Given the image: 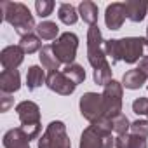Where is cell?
<instances>
[{"label":"cell","instance_id":"9a60e30c","mask_svg":"<svg viewBox=\"0 0 148 148\" xmlns=\"http://www.w3.org/2000/svg\"><path fill=\"white\" fill-rule=\"evenodd\" d=\"M125 5V16L127 19H131L132 23H139L145 19L146 12H148V2H139V0H127L124 2Z\"/></svg>","mask_w":148,"mask_h":148},{"label":"cell","instance_id":"277c9868","mask_svg":"<svg viewBox=\"0 0 148 148\" xmlns=\"http://www.w3.org/2000/svg\"><path fill=\"white\" fill-rule=\"evenodd\" d=\"M16 112H18V117L21 120V129L25 131V134L32 139H37L38 134H40V108L37 103L33 101H21L18 106H16Z\"/></svg>","mask_w":148,"mask_h":148},{"label":"cell","instance_id":"1f68e13d","mask_svg":"<svg viewBox=\"0 0 148 148\" xmlns=\"http://www.w3.org/2000/svg\"><path fill=\"white\" fill-rule=\"evenodd\" d=\"M146 37H148V26H146Z\"/></svg>","mask_w":148,"mask_h":148},{"label":"cell","instance_id":"6da1fadb","mask_svg":"<svg viewBox=\"0 0 148 148\" xmlns=\"http://www.w3.org/2000/svg\"><path fill=\"white\" fill-rule=\"evenodd\" d=\"M106 58L112 59V64L125 61L129 64L139 61L143 54H148V38L143 37H125L119 40H105Z\"/></svg>","mask_w":148,"mask_h":148},{"label":"cell","instance_id":"4316f807","mask_svg":"<svg viewBox=\"0 0 148 148\" xmlns=\"http://www.w3.org/2000/svg\"><path fill=\"white\" fill-rule=\"evenodd\" d=\"M131 134L141 136V138H148V120H136L131 124Z\"/></svg>","mask_w":148,"mask_h":148},{"label":"cell","instance_id":"7402d4cb","mask_svg":"<svg viewBox=\"0 0 148 148\" xmlns=\"http://www.w3.org/2000/svg\"><path fill=\"white\" fill-rule=\"evenodd\" d=\"M58 18L64 25H75L77 19H79V12L71 4H61L59 11H58Z\"/></svg>","mask_w":148,"mask_h":148},{"label":"cell","instance_id":"8992f818","mask_svg":"<svg viewBox=\"0 0 148 148\" xmlns=\"http://www.w3.org/2000/svg\"><path fill=\"white\" fill-rule=\"evenodd\" d=\"M87 59L94 70L108 63L106 52H105V40H103L101 30L98 28V25L91 26L87 32Z\"/></svg>","mask_w":148,"mask_h":148},{"label":"cell","instance_id":"9c48e42d","mask_svg":"<svg viewBox=\"0 0 148 148\" xmlns=\"http://www.w3.org/2000/svg\"><path fill=\"white\" fill-rule=\"evenodd\" d=\"M80 113L86 120L91 124L101 120L105 117V106H103V96L96 92H86L80 98Z\"/></svg>","mask_w":148,"mask_h":148},{"label":"cell","instance_id":"ffe728a7","mask_svg":"<svg viewBox=\"0 0 148 148\" xmlns=\"http://www.w3.org/2000/svg\"><path fill=\"white\" fill-rule=\"evenodd\" d=\"M63 73L64 75L75 84V86H79V84H82L84 80H86V70L80 66V64H77V63H71V64H66L64 68H63Z\"/></svg>","mask_w":148,"mask_h":148},{"label":"cell","instance_id":"e0dca14e","mask_svg":"<svg viewBox=\"0 0 148 148\" xmlns=\"http://www.w3.org/2000/svg\"><path fill=\"white\" fill-rule=\"evenodd\" d=\"M40 61H42V66L47 68L49 71H58L59 66H61V61L58 59V56L54 54V49L52 45H44L40 49Z\"/></svg>","mask_w":148,"mask_h":148},{"label":"cell","instance_id":"603a6c76","mask_svg":"<svg viewBox=\"0 0 148 148\" xmlns=\"http://www.w3.org/2000/svg\"><path fill=\"white\" fill-rule=\"evenodd\" d=\"M19 47L25 51V54H33V52H37V51L42 49L40 37H37V35H33V33H30V35H26V37H21Z\"/></svg>","mask_w":148,"mask_h":148},{"label":"cell","instance_id":"d4e9b609","mask_svg":"<svg viewBox=\"0 0 148 148\" xmlns=\"http://www.w3.org/2000/svg\"><path fill=\"white\" fill-rule=\"evenodd\" d=\"M112 125H113V131L117 132V136L127 134V131L131 129V122H129V119H127L124 113H120V115H117L115 119H112Z\"/></svg>","mask_w":148,"mask_h":148},{"label":"cell","instance_id":"5bb4252c","mask_svg":"<svg viewBox=\"0 0 148 148\" xmlns=\"http://www.w3.org/2000/svg\"><path fill=\"white\" fill-rule=\"evenodd\" d=\"M4 148H30V138L21 127L11 129L4 134Z\"/></svg>","mask_w":148,"mask_h":148},{"label":"cell","instance_id":"8fae6325","mask_svg":"<svg viewBox=\"0 0 148 148\" xmlns=\"http://www.w3.org/2000/svg\"><path fill=\"white\" fill-rule=\"evenodd\" d=\"M25 59V51L19 45H7L0 52V63L4 70H16Z\"/></svg>","mask_w":148,"mask_h":148},{"label":"cell","instance_id":"83f0119b","mask_svg":"<svg viewBox=\"0 0 148 148\" xmlns=\"http://www.w3.org/2000/svg\"><path fill=\"white\" fill-rule=\"evenodd\" d=\"M132 112L136 115H146L148 117V98H138L132 101Z\"/></svg>","mask_w":148,"mask_h":148},{"label":"cell","instance_id":"4fadbf2b","mask_svg":"<svg viewBox=\"0 0 148 148\" xmlns=\"http://www.w3.org/2000/svg\"><path fill=\"white\" fill-rule=\"evenodd\" d=\"M21 87V77L18 70H4L0 73V91L12 94Z\"/></svg>","mask_w":148,"mask_h":148},{"label":"cell","instance_id":"2e32d148","mask_svg":"<svg viewBox=\"0 0 148 148\" xmlns=\"http://www.w3.org/2000/svg\"><path fill=\"white\" fill-rule=\"evenodd\" d=\"M146 79L148 77L141 70H138V68L129 70V71L124 73V77H122V87H125V89H139L146 82Z\"/></svg>","mask_w":148,"mask_h":148},{"label":"cell","instance_id":"484cf974","mask_svg":"<svg viewBox=\"0 0 148 148\" xmlns=\"http://www.w3.org/2000/svg\"><path fill=\"white\" fill-rule=\"evenodd\" d=\"M35 9H37V14L40 18H47V16L52 14L54 2H52V0H37V2H35Z\"/></svg>","mask_w":148,"mask_h":148},{"label":"cell","instance_id":"3957f363","mask_svg":"<svg viewBox=\"0 0 148 148\" xmlns=\"http://www.w3.org/2000/svg\"><path fill=\"white\" fill-rule=\"evenodd\" d=\"M112 120L103 117L101 120L91 124L84 129L80 136V148H112L115 146V138L112 136Z\"/></svg>","mask_w":148,"mask_h":148},{"label":"cell","instance_id":"7a4b0ae2","mask_svg":"<svg viewBox=\"0 0 148 148\" xmlns=\"http://www.w3.org/2000/svg\"><path fill=\"white\" fill-rule=\"evenodd\" d=\"M0 9H2L4 19L11 26H14V30H16L18 35L26 37L33 30H37L35 19H33L30 9L25 4H21V2H2Z\"/></svg>","mask_w":148,"mask_h":148},{"label":"cell","instance_id":"ac0fdd59","mask_svg":"<svg viewBox=\"0 0 148 148\" xmlns=\"http://www.w3.org/2000/svg\"><path fill=\"white\" fill-rule=\"evenodd\" d=\"M45 82H47V77H45V73H44V70H42L40 66L33 64V66L28 68V73H26V86H28L30 91L38 89V87H40L42 84H45Z\"/></svg>","mask_w":148,"mask_h":148},{"label":"cell","instance_id":"d6986e66","mask_svg":"<svg viewBox=\"0 0 148 148\" xmlns=\"http://www.w3.org/2000/svg\"><path fill=\"white\" fill-rule=\"evenodd\" d=\"M79 16L84 19V23L94 26L98 23V5L91 0H84L79 5Z\"/></svg>","mask_w":148,"mask_h":148},{"label":"cell","instance_id":"7c38bea8","mask_svg":"<svg viewBox=\"0 0 148 148\" xmlns=\"http://www.w3.org/2000/svg\"><path fill=\"white\" fill-rule=\"evenodd\" d=\"M125 5L122 2H115V4H110L106 7V12H105V23L110 30H120L124 21H125Z\"/></svg>","mask_w":148,"mask_h":148},{"label":"cell","instance_id":"cb8c5ba5","mask_svg":"<svg viewBox=\"0 0 148 148\" xmlns=\"http://www.w3.org/2000/svg\"><path fill=\"white\" fill-rule=\"evenodd\" d=\"M112 80H113V79H112L110 63H106V64H103V66H99V68L94 70V82H96L98 86H106V84L112 82Z\"/></svg>","mask_w":148,"mask_h":148},{"label":"cell","instance_id":"f1b7e54d","mask_svg":"<svg viewBox=\"0 0 148 148\" xmlns=\"http://www.w3.org/2000/svg\"><path fill=\"white\" fill-rule=\"evenodd\" d=\"M127 148H148L146 139L136 134H129L127 136Z\"/></svg>","mask_w":148,"mask_h":148},{"label":"cell","instance_id":"44dd1931","mask_svg":"<svg viewBox=\"0 0 148 148\" xmlns=\"http://www.w3.org/2000/svg\"><path fill=\"white\" fill-rule=\"evenodd\" d=\"M58 33H59V28L52 21H42L40 25H37V35L42 40H56Z\"/></svg>","mask_w":148,"mask_h":148},{"label":"cell","instance_id":"4dcf8cb0","mask_svg":"<svg viewBox=\"0 0 148 148\" xmlns=\"http://www.w3.org/2000/svg\"><path fill=\"white\" fill-rule=\"evenodd\" d=\"M138 70H141L145 75L148 77V56H145V58L139 59V66H138Z\"/></svg>","mask_w":148,"mask_h":148},{"label":"cell","instance_id":"f546056e","mask_svg":"<svg viewBox=\"0 0 148 148\" xmlns=\"http://www.w3.org/2000/svg\"><path fill=\"white\" fill-rule=\"evenodd\" d=\"M2 103H0V112H7L11 106H12V103H14V99L11 98V94H5V92H2Z\"/></svg>","mask_w":148,"mask_h":148},{"label":"cell","instance_id":"52a82bcc","mask_svg":"<svg viewBox=\"0 0 148 148\" xmlns=\"http://www.w3.org/2000/svg\"><path fill=\"white\" fill-rule=\"evenodd\" d=\"M54 49V54L58 56V59L64 64H71L77 58V49H79V37L75 33H63L56 38L54 44H51Z\"/></svg>","mask_w":148,"mask_h":148},{"label":"cell","instance_id":"30bf717a","mask_svg":"<svg viewBox=\"0 0 148 148\" xmlns=\"http://www.w3.org/2000/svg\"><path fill=\"white\" fill-rule=\"evenodd\" d=\"M47 87L61 96H70L73 91H75V84H73L63 71H49V75H47Z\"/></svg>","mask_w":148,"mask_h":148},{"label":"cell","instance_id":"5b68a950","mask_svg":"<svg viewBox=\"0 0 148 148\" xmlns=\"http://www.w3.org/2000/svg\"><path fill=\"white\" fill-rule=\"evenodd\" d=\"M38 148H71L66 127L61 120H54L47 125L44 134L38 138Z\"/></svg>","mask_w":148,"mask_h":148},{"label":"cell","instance_id":"ba28073f","mask_svg":"<svg viewBox=\"0 0 148 148\" xmlns=\"http://www.w3.org/2000/svg\"><path fill=\"white\" fill-rule=\"evenodd\" d=\"M103 106H105V117L115 119L122 113V84L117 80H112L105 86L103 91Z\"/></svg>","mask_w":148,"mask_h":148}]
</instances>
